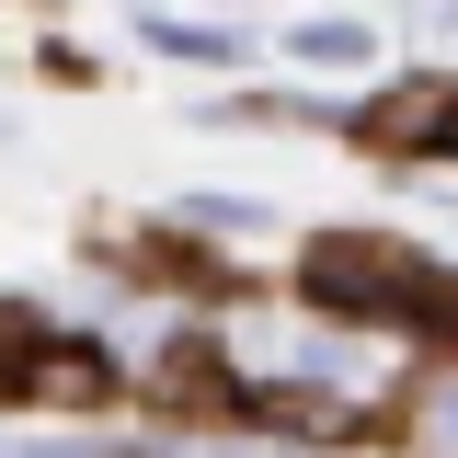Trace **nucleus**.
I'll list each match as a JSON object with an SVG mask.
<instances>
[{
  "label": "nucleus",
  "instance_id": "f257e3e1",
  "mask_svg": "<svg viewBox=\"0 0 458 458\" xmlns=\"http://www.w3.org/2000/svg\"><path fill=\"white\" fill-rule=\"evenodd\" d=\"M298 286L310 310H344V321H412V333H458V276L412 264L401 241H367V229H333L298 252Z\"/></svg>",
  "mask_w": 458,
  "mask_h": 458
},
{
  "label": "nucleus",
  "instance_id": "f03ea898",
  "mask_svg": "<svg viewBox=\"0 0 458 458\" xmlns=\"http://www.w3.org/2000/svg\"><path fill=\"white\" fill-rule=\"evenodd\" d=\"M0 401H57V412H104L126 401V367L81 333H47L23 310H0Z\"/></svg>",
  "mask_w": 458,
  "mask_h": 458
},
{
  "label": "nucleus",
  "instance_id": "7ed1b4c3",
  "mask_svg": "<svg viewBox=\"0 0 458 458\" xmlns=\"http://www.w3.org/2000/svg\"><path fill=\"white\" fill-rule=\"evenodd\" d=\"M367 149H458V81H401L367 104Z\"/></svg>",
  "mask_w": 458,
  "mask_h": 458
},
{
  "label": "nucleus",
  "instance_id": "20e7f679",
  "mask_svg": "<svg viewBox=\"0 0 458 458\" xmlns=\"http://www.w3.org/2000/svg\"><path fill=\"white\" fill-rule=\"evenodd\" d=\"M149 390H161L172 412H207V424H229V412H252V390L229 378V355H218V344H195V333H183V344L161 355V367H149Z\"/></svg>",
  "mask_w": 458,
  "mask_h": 458
},
{
  "label": "nucleus",
  "instance_id": "39448f33",
  "mask_svg": "<svg viewBox=\"0 0 458 458\" xmlns=\"http://www.w3.org/2000/svg\"><path fill=\"white\" fill-rule=\"evenodd\" d=\"M126 276L138 286H183V298H229V264L218 252H195V241H172V229H138V241H126Z\"/></svg>",
  "mask_w": 458,
  "mask_h": 458
}]
</instances>
